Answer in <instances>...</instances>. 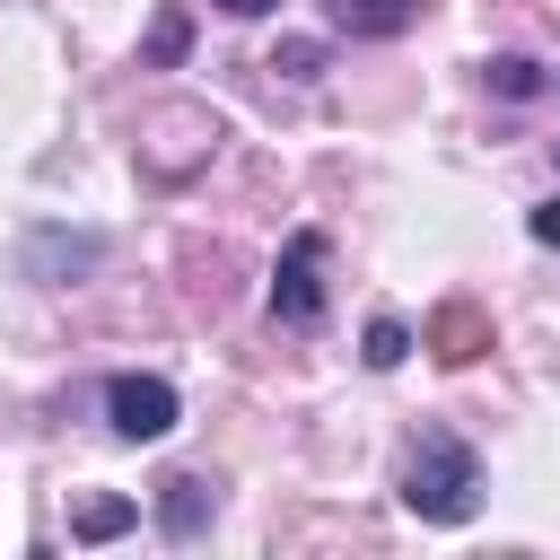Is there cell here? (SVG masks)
<instances>
[{
  "instance_id": "cell-1",
  "label": "cell",
  "mask_w": 560,
  "mask_h": 560,
  "mask_svg": "<svg viewBox=\"0 0 560 560\" xmlns=\"http://www.w3.org/2000/svg\"><path fill=\"white\" fill-rule=\"evenodd\" d=\"M402 508L420 525H464L481 508V455L455 429H420L411 455H402Z\"/></svg>"
},
{
  "instance_id": "cell-2",
  "label": "cell",
  "mask_w": 560,
  "mask_h": 560,
  "mask_svg": "<svg viewBox=\"0 0 560 560\" xmlns=\"http://www.w3.org/2000/svg\"><path fill=\"white\" fill-rule=\"evenodd\" d=\"M324 315V228H298L280 245V271H271V324L306 332Z\"/></svg>"
},
{
  "instance_id": "cell-3",
  "label": "cell",
  "mask_w": 560,
  "mask_h": 560,
  "mask_svg": "<svg viewBox=\"0 0 560 560\" xmlns=\"http://www.w3.org/2000/svg\"><path fill=\"white\" fill-rule=\"evenodd\" d=\"M105 420H114V438L149 446V438H166L184 420V402H175L166 376H105Z\"/></svg>"
},
{
  "instance_id": "cell-4",
  "label": "cell",
  "mask_w": 560,
  "mask_h": 560,
  "mask_svg": "<svg viewBox=\"0 0 560 560\" xmlns=\"http://www.w3.org/2000/svg\"><path fill=\"white\" fill-rule=\"evenodd\" d=\"M210 516H219V490H210V472H166V481H158V525H166L175 542H192Z\"/></svg>"
},
{
  "instance_id": "cell-5",
  "label": "cell",
  "mask_w": 560,
  "mask_h": 560,
  "mask_svg": "<svg viewBox=\"0 0 560 560\" xmlns=\"http://www.w3.org/2000/svg\"><path fill=\"white\" fill-rule=\"evenodd\" d=\"M429 341H438V359H446V368H464V359L481 350V315H472V306H446V315L429 324Z\"/></svg>"
},
{
  "instance_id": "cell-6",
  "label": "cell",
  "mask_w": 560,
  "mask_h": 560,
  "mask_svg": "<svg viewBox=\"0 0 560 560\" xmlns=\"http://www.w3.org/2000/svg\"><path fill=\"white\" fill-rule=\"evenodd\" d=\"M332 9H341V26H359V35H394V26H411L420 0H332Z\"/></svg>"
},
{
  "instance_id": "cell-7",
  "label": "cell",
  "mask_w": 560,
  "mask_h": 560,
  "mask_svg": "<svg viewBox=\"0 0 560 560\" xmlns=\"http://www.w3.org/2000/svg\"><path fill=\"white\" fill-rule=\"evenodd\" d=\"M131 516H140V508H131V499H88V508H79V516H70V534H79V542H105V534H122V525H131Z\"/></svg>"
},
{
  "instance_id": "cell-8",
  "label": "cell",
  "mask_w": 560,
  "mask_h": 560,
  "mask_svg": "<svg viewBox=\"0 0 560 560\" xmlns=\"http://www.w3.org/2000/svg\"><path fill=\"white\" fill-rule=\"evenodd\" d=\"M481 70H490V88H499V96H534V88H542V70H534L525 52H499V61H481Z\"/></svg>"
},
{
  "instance_id": "cell-9",
  "label": "cell",
  "mask_w": 560,
  "mask_h": 560,
  "mask_svg": "<svg viewBox=\"0 0 560 560\" xmlns=\"http://www.w3.org/2000/svg\"><path fill=\"white\" fill-rule=\"evenodd\" d=\"M402 350H411V332H402L394 315H376V324H368V368H402Z\"/></svg>"
},
{
  "instance_id": "cell-10",
  "label": "cell",
  "mask_w": 560,
  "mask_h": 560,
  "mask_svg": "<svg viewBox=\"0 0 560 560\" xmlns=\"http://www.w3.org/2000/svg\"><path fill=\"white\" fill-rule=\"evenodd\" d=\"M271 70H289V79H315V70H324V44H280V52H271Z\"/></svg>"
},
{
  "instance_id": "cell-11",
  "label": "cell",
  "mask_w": 560,
  "mask_h": 560,
  "mask_svg": "<svg viewBox=\"0 0 560 560\" xmlns=\"http://www.w3.org/2000/svg\"><path fill=\"white\" fill-rule=\"evenodd\" d=\"M149 52H158V61H175V52H184V18H166V26L149 35Z\"/></svg>"
},
{
  "instance_id": "cell-12",
  "label": "cell",
  "mask_w": 560,
  "mask_h": 560,
  "mask_svg": "<svg viewBox=\"0 0 560 560\" xmlns=\"http://www.w3.org/2000/svg\"><path fill=\"white\" fill-rule=\"evenodd\" d=\"M525 228H534L542 245H560V201H534V219H525Z\"/></svg>"
},
{
  "instance_id": "cell-13",
  "label": "cell",
  "mask_w": 560,
  "mask_h": 560,
  "mask_svg": "<svg viewBox=\"0 0 560 560\" xmlns=\"http://www.w3.org/2000/svg\"><path fill=\"white\" fill-rule=\"evenodd\" d=\"M228 18H262V9H280V0H219Z\"/></svg>"
}]
</instances>
